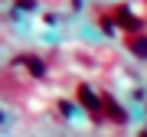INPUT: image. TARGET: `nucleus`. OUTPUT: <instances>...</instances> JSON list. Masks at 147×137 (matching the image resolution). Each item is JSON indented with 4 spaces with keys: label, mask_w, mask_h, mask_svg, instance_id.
Here are the masks:
<instances>
[]
</instances>
